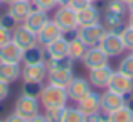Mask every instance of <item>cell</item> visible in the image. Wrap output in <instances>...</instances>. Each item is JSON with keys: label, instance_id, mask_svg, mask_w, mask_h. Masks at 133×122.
Returning <instances> with one entry per match:
<instances>
[{"label": "cell", "instance_id": "1", "mask_svg": "<svg viewBox=\"0 0 133 122\" xmlns=\"http://www.w3.org/2000/svg\"><path fill=\"white\" fill-rule=\"evenodd\" d=\"M39 100L44 109H51V107H66L69 102V97H68V90L64 86L47 83V85H42Z\"/></svg>", "mask_w": 133, "mask_h": 122}, {"label": "cell", "instance_id": "2", "mask_svg": "<svg viewBox=\"0 0 133 122\" xmlns=\"http://www.w3.org/2000/svg\"><path fill=\"white\" fill-rule=\"evenodd\" d=\"M56 24L62 29L64 34H74L79 27L78 22V12L72 9L71 5H59L54 12V17H52Z\"/></svg>", "mask_w": 133, "mask_h": 122}, {"label": "cell", "instance_id": "3", "mask_svg": "<svg viewBox=\"0 0 133 122\" xmlns=\"http://www.w3.org/2000/svg\"><path fill=\"white\" fill-rule=\"evenodd\" d=\"M14 112L19 114V115L24 119V122H30L37 114H41V100H39V97L20 93V97L15 102Z\"/></svg>", "mask_w": 133, "mask_h": 122}, {"label": "cell", "instance_id": "4", "mask_svg": "<svg viewBox=\"0 0 133 122\" xmlns=\"http://www.w3.org/2000/svg\"><path fill=\"white\" fill-rule=\"evenodd\" d=\"M98 46H99L110 58H118L127 51L123 41H121L120 32H113V31H104L101 41L98 43Z\"/></svg>", "mask_w": 133, "mask_h": 122}, {"label": "cell", "instance_id": "5", "mask_svg": "<svg viewBox=\"0 0 133 122\" xmlns=\"http://www.w3.org/2000/svg\"><path fill=\"white\" fill-rule=\"evenodd\" d=\"M104 26L101 22H96V24H89V26H79L78 31H76V36L86 44V46H98V43L101 41L104 34Z\"/></svg>", "mask_w": 133, "mask_h": 122}, {"label": "cell", "instance_id": "6", "mask_svg": "<svg viewBox=\"0 0 133 122\" xmlns=\"http://www.w3.org/2000/svg\"><path fill=\"white\" fill-rule=\"evenodd\" d=\"M20 78L24 83H36V85H44L47 80V66L45 63H37V65H24Z\"/></svg>", "mask_w": 133, "mask_h": 122}, {"label": "cell", "instance_id": "7", "mask_svg": "<svg viewBox=\"0 0 133 122\" xmlns=\"http://www.w3.org/2000/svg\"><path fill=\"white\" fill-rule=\"evenodd\" d=\"M106 88L110 90H115V92L121 93V95L128 97L133 93V78H130V76H127L125 73H121L120 69H116L113 73H111L110 76V82H108V86Z\"/></svg>", "mask_w": 133, "mask_h": 122}, {"label": "cell", "instance_id": "8", "mask_svg": "<svg viewBox=\"0 0 133 122\" xmlns=\"http://www.w3.org/2000/svg\"><path fill=\"white\" fill-rule=\"evenodd\" d=\"M81 61L88 69H94V68H99V66L110 65V56L99 46H89L86 49L84 56L81 58Z\"/></svg>", "mask_w": 133, "mask_h": 122}, {"label": "cell", "instance_id": "9", "mask_svg": "<svg viewBox=\"0 0 133 122\" xmlns=\"http://www.w3.org/2000/svg\"><path fill=\"white\" fill-rule=\"evenodd\" d=\"M125 103H127V97L115 92V90L104 88V92L101 93V112L106 114V115L110 112H113V110L120 109Z\"/></svg>", "mask_w": 133, "mask_h": 122}, {"label": "cell", "instance_id": "10", "mask_svg": "<svg viewBox=\"0 0 133 122\" xmlns=\"http://www.w3.org/2000/svg\"><path fill=\"white\" fill-rule=\"evenodd\" d=\"M66 90H68L69 100L79 102L83 97L88 95V93L91 92V83H89V80L83 78V76H74V78L71 80V83L66 86Z\"/></svg>", "mask_w": 133, "mask_h": 122}, {"label": "cell", "instance_id": "11", "mask_svg": "<svg viewBox=\"0 0 133 122\" xmlns=\"http://www.w3.org/2000/svg\"><path fill=\"white\" fill-rule=\"evenodd\" d=\"M12 41L17 44L19 48H22L24 51L32 48L34 44H37V34H34L32 31H29L25 26H17L12 31Z\"/></svg>", "mask_w": 133, "mask_h": 122}, {"label": "cell", "instance_id": "12", "mask_svg": "<svg viewBox=\"0 0 133 122\" xmlns=\"http://www.w3.org/2000/svg\"><path fill=\"white\" fill-rule=\"evenodd\" d=\"M76 103H78V109L81 110L86 117L93 115V114H99L101 112V93L91 90L88 95H84Z\"/></svg>", "mask_w": 133, "mask_h": 122}, {"label": "cell", "instance_id": "13", "mask_svg": "<svg viewBox=\"0 0 133 122\" xmlns=\"http://www.w3.org/2000/svg\"><path fill=\"white\" fill-rule=\"evenodd\" d=\"M61 36H64L62 29L52 19H49L47 22H45V26L37 32V44H41V46H47L49 43L56 41L57 37H61Z\"/></svg>", "mask_w": 133, "mask_h": 122}, {"label": "cell", "instance_id": "14", "mask_svg": "<svg viewBox=\"0 0 133 122\" xmlns=\"http://www.w3.org/2000/svg\"><path fill=\"white\" fill-rule=\"evenodd\" d=\"M47 14L49 12H45V10H41V9H36V7H34V9L29 12V15L24 19L22 24L29 31H32L34 34H37L45 26V22L49 20V15H47Z\"/></svg>", "mask_w": 133, "mask_h": 122}, {"label": "cell", "instance_id": "15", "mask_svg": "<svg viewBox=\"0 0 133 122\" xmlns=\"http://www.w3.org/2000/svg\"><path fill=\"white\" fill-rule=\"evenodd\" d=\"M113 73L110 65L106 66H99V68H94V69H89V83L91 86L94 88H106L108 86V82H110V76Z\"/></svg>", "mask_w": 133, "mask_h": 122}, {"label": "cell", "instance_id": "16", "mask_svg": "<svg viewBox=\"0 0 133 122\" xmlns=\"http://www.w3.org/2000/svg\"><path fill=\"white\" fill-rule=\"evenodd\" d=\"M32 9H34V5H32L30 0H14V2L9 3V7H7V14H10L19 24H22L24 19L29 15V12Z\"/></svg>", "mask_w": 133, "mask_h": 122}, {"label": "cell", "instance_id": "17", "mask_svg": "<svg viewBox=\"0 0 133 122\" xmlns=\"http://www.w3.org/2000/svg\"><path fill=\"white\" fill-rule=\"evenodd\" d=\"M74 78V73L71 68H57V69H47V83L57 86H68L71 80Z\"/></svg>", "mask_w": 133, "mask_h": 122}, {"label": "cell", "instance_id": "18", "mask_svg": "<svg viewBox=\"0 0 133 122\" xmlns=\"http://www.w3.org/2000/svg\"><path fill=\"white\" fill-rule=\"evenodd\" d=\"M24 49L19 48L14 41H9L7 44L0 46V61L3 63H22Z\"/></svg>", "mask_w": 133, "mask_h": 122}, {"label": "cell", "instance_id": "19", "mask_svg": "<svg viewBox=\"0 0 133 122\" xmlns=\"http://www.w3.org/2000/svg\"><path fill=\"white\" fill-rule=\"evenodd\" d=\"M22 75V68L20 63H3L0 61V80L5 83H14L20 78Z\"/></svg>", "mask_w": 133, "mask_h": 122}, {"label": "cell", "instance_id": "20", "mask_svg": "<svg viewBox=\"0 0 133 122\" xmlns=\"http://www.w3.org/2000/svg\"><path fill=\"white\" fill-rule=\"evenodd\" d=\"M78 22L79 26H89V24L101 22V12L96 5L89 3L88 7L78 10Z\"/></svg>", "mask_w": 133, "mask_h": 122}, {"label": "cell", "instance_id": "21", "mask_svg": "<svg viewBox=\"0 0 133 122\" xmlns=\"http://www.w3.org/2000/svg\"><path fill=\"white\" fill-rule=\"evenodd\" d=\"M45 48L41 44H34L32 48L24 51L22 54V63L24 65H37V63H45Z\"/></svg>", "mask_w": 133, "mask_h": 122}, {"label": "cell", "instance_id": "22", "mask_svg": "<svg viewBox=\"0 0 133 122\" xmlns=\"http://www.w3.org/2000/svg\"><path fill=\"white\" fill-rule=\"evenodd\" d=\"M68 44H69V39H66L64 36L57 37L56 41L49 43L45 48V54L47 58H62V56H68Z\"/></svg>", "mask_w": 133, "mask_h": 122}, {"label": "cell", "instance_id": "23", "mask_svg": "<svg viewBox=\"0 0 133 122\" xmlns=\"http://www.w3.org/2000/svg\"><path fill=\"white\" fill-rule=\"evenodd\" d=\"M106 120H110V122H133V107L127 102L120 109L108 114Z\"/></svg>", "mask_w": 133, "mask_h": 122}, {"label": "cell", "instance_id": "24", "mask_svg": "<svg viewBox=\"0 0 133 122\" xmlns=\"http://www.w3.org/2000/svg\"><path fill=\"white\" fill-rule=\"evenodd\" d=\"M123 17L120 14L110 12V10H104V17L101 19V24L104 26L106 31H113V32H120L121 27H123Z\"/></svg>", "mask_w": 133, "mask_h": 122}, {"label": "cell", "instance_id": "25", "mask_svg": "<svg viewBox=\"0 0 133 122\" xmlns=\"http://www.w3.org/2000/svg\"><path fill=\"white\" fill-rule=\"evenodd\" d=\"M86 49H88V46H86V44L83 43V41L79 39L76 34H74V37H72V39H69V44H68V56L71 58L72 61H81V58L84 56Z\"/></svg>", "mask_w": 133, "mask_h": 122}, {"label": "cell", "instance_id": "26", "mask_svg": "<svg viewBox=\"0 0 133 122\" xmlns=\"http://www.w3.org/2000/svg\"><path fill=\"white\" fill-rule=\"evenodd\" d=\"M45 66L47 69H57V68H74V61L69 56L62 58H45Z\"/></svg>", "mask_w": 133, "mask_h": 122}, {"label": "cell", "instance_id": "27", "mask_svg": "<svg viewBox=\"0 0 133 122\" xmlns=\"http://www.w3.org/2000/svg\"><path fill=\"white\" fill-rule=\"evenodd\" d=\"M86 115L76 107H66L64 110V115H62V122H84Z\"/></svg>", "mask_w": 133, "mask_h": 122}, {"label": "cell", "instance_id": "28", "mask_svg": "<svg viewBox=\"0 0 133 122\" xmlns=\"http://www.w3.org/2000/svg\"><path fill=\"white\" fill-rule=\"evenodd\" d=\"M66 107H51V109H45L44 115L47 119V122H62V115H64Z\"/></svg>", "mask_w": 133, "mask_h": 122}, {"label": "cell", "instance_id": "29", "mask_svg": "<svg viewBox=\"0 0 133 122\" xmlns=\"http://www.w3.org/2000/svg\"><path fill=\"white\" fill-rule=\"evenodd\" d=\"M118 69L121 73H125L127 76L133 78V53L130 51V54H127L125 58H121L120 65H118Z\"/></svg>", "mask_w": 133, "mask_h": 122}, {"label": "cell", "instance_id": "30", "mask_svg": "<svg viewBox=\"0 0 133 122\" xmlns=\"http://www.w3.org/2000/svg\"><path fill=\"white\" fill-rule=\"evenodd\" d=\"M121 41H123L127 51H133V27L131 26H123L120 31Z\"/></svg>", "mask_w": 133, "mask_h": 122}, {"label": "cell", "instance_id": "31", "mask_svg": "<svg viewBox=\"0 0 133 122\" xmlns=\"http://www.w3.org/2000/svg\"><path fill=\"white\" fill-rule=\"evenodd\" d=\"M106 10H110V12H115V14H120V15H127L128 5H127L125 2H121V0H108Z\"/></svg>", "mask_w": 133, "mask_h": 122}, {"label": "cell", "instance_id": "32", "mask_svg": "<svg viewBox=\"0 0 133 122\" xmlns=\"http://www.w3.org/2000/svg\"><path fill=\"white\" fill-rule=\"evenodd\" d=\"M30 2H32V5L36 7V9L45 10V12H51V10H54L56 7L59 5L57 0H30Z\"/></svg>", "mask_w": 133, "mask_h": 122}, {"label": "cell", "instance_id": "33", "mask_svg": "<svg viewBox=\"0 0 133 122\" xmlns=\"http://www.w3.org/2000/svg\"><path fill=\"white\" fill-rule=\"evenodd\" d=\"M0 26H3L9 31H14L17 26H19V22H17L10 14H3V15H0Z\"/></svg>", "mask_w": 133, "mask_h": 122}, {"label": "cell", "instance_id": "34", "mask_svg": "<svg viewBox=\"0 0 133 122\" xmlns=\"http://www.w3.org/2000/svg\"><path fill=\"white\" fill-rule=\"evenodd\" d=\"M41 90H42V85H36V83H24L22 86V93L34 95V97H39Z\"/></svg>", "mask_w": 133, "mask_h": 122}, {"label": "cell", "instance_id": "35", "mask_svg": "<svg viewBox=\"0 0 133 122\" xmlns=\"http://www.w3.org/2000/svg\"><path fill=\"white\" fill-rule=\"evenodd\" d=\"M9 41H12V31H9L3 26H0V46L7 44Z\"/></svg>", "mask_w": 133, "mask_h": 122}, {"label": "cell", "instance_id": "36", "mask_svg": "<svg viewBox=\"0 0 133 122\" xmlns=\"http://www.w3.org/2000/svg\"><path fill=\"white\" fill-rule=\"evenodd\" d=\"M9 95H10V86H9V83H5V82H2V80H0V102L7 100V98H9Z\"/></svg>", "mask_w": 133, "mask_h": 122}, {"label": "cell", "instance_id": "37", "mask_svg": "<svg viewBox=\"0 0 133 122\" xmlns=\"http://www.w3.org/2000/svg\"><path fill=\"white\" fill-rule=\"evenodd\" d=\"M89 3H93V2H89V0H71L68 5H71L72 9L78 12V10H81V9H84V7H88Z\"/></svg>", "mask_w": 133, "mask_h": 122}, {"label": "cell", "instance_id": "38", "mask_svg": "<svg viewBox=\"0 0 133 122\" xmlns=\"http://www.w3.org/2000/svg\"><path fill=\"white\" fill-rule=\"evenodd\" d=\"M86 120H88V122H103V120H106V117L99 115V114H93V115L86 117Z\"/></svg>", "mask_w": 133, "mask_h": 122}, {"label": "cell", "instance_id": "39", "mask_svg": "<svg viewBox=\"0 0 133 122\" xmlns=\"http://www.w3.org/2000/svg\"><path fill=\"white\" fill-rule=\"evenodd\" d=\"M5 120H9V122H24V119H22V117H20V115H19L17 112H14L12 115H9V117H7Z\"/></svg>", "mask_w": 133, "mask_h": 122}, {"label": "cell", "instance_id": "40", "mask_svg": "<svg viewBox=\"0 0 133 122\" xmlns=\"http://www.w3.org/2000/svg\"><path fill=\"white\" fill-rule=\"evenodd\" d=\"M130 15H128V26H131L133 27V12H128Z\"/></svg>", "mask_w": 133, "mask_h": 122}, {"label": "cell", "instance_id": "41", "mask_svg": "<svg viewBox=\"0 0 133 122\" xmlns=\"http://www.w3.org/2000/svg\"><path fill=\"white\" fill-rule=\"evenodd\" d=\"M69 2H71V0H57V3H59V5H68Z\"/></svg>", "mask_w": 133, "mask_h": 122}, {"label": "cell", "instance_id": "42", "mask_svg": "<svg viewBox=\"0 0 133 122\" xmlns=\"http://www.w3.org/2000/svg\"><path fill=\"white\" fill-rule=\"evenodd\" d=\"M128 12H133V0L128 3Z\"/></svg>", "mask_w": 133, "mask_h": 122}, {"label": "cell", "instance_id": "43", "mask_svg": "<svg viewBox=\"0 0 133 122\" xmlns=\"http://www.w3.org/2000/svg\"><path fill=\"white\" fill-rule=\"evenodd\" d=\"M0 2H2V3H5V5H9V3H12L14 0H0Z\"/></svg>", "mask_w": 133, "mask_h": 122}, {"label": "cell", "instance_id": "44", "mask_svg": "<svg viewBox=\"0 0 133 122\" xmlns=\"http://www.w3.org/2000/svg\"><path fill=\"white\" fill-rule=\"evenodd\" d=\"M121 2H125V3H127V5H128V3H130L131 0H121Z\"/></svg>", "mask_w": 133, "mask_h": 122}, {"label": "cell", "instance_id": "45", "mask_svg": "<svg viewBox=\"0 0 133 122\" xmlns=\"http://www.w3.org/2000/svg\"><path fill=\"white\" fill-rule=\"evenodd\" d=\"M89 2H93V3H94V2H99V0H89Z\"/></svg>", "mask_w": 133, "mask_h": 122}, {"label": "cell", "instance_id": "46", "mask_svg": "<svg viewBox=\"0 0 133 122\" xmlns=\"http://www.w3.org/2000/svg\"><path fill=\"white\" fill-rule=\"evenodd\" d=\"M131 98H133V93H131Z\"/></svg>", "mask_w": 133, "mask_h": 122}, {"label": "cell", "instance_id": "47", "mask_svg": "<svg viewBox=\"0 0 133 122\" xmlns=\"http://www.w3.org/2000/svg\"><path fill=\"white\" fill-rule=\"evenodd\" d=\"M131 53H133V51H131Z\"/></svg>", "mask_w": 133, "mask_h": 122}, {"label": "cell", "instance_id": "48", "mask_svg": "<svg viewBox=\"0 0 133 122\" xmlns=\"http://www.w3.org/2000/svg\"><path fill=\"white\" fill-rule=\"evenodd\" d=\"M0 3H2V2H0Z\"/></svg>", "mask_w": 133, "mask_h": 122}]
</instances>
